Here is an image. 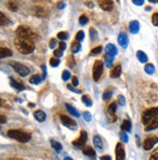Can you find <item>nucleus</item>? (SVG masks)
<instances>
[{"label":"nucleus","instance_id":"20","mask_svg":"<svg viewBox=\"0 0 158 160\" xmlns=\"http://www.w3.org/2000/svg\"><path fill=\"white\" fill-rule=\"evenodd\" d=\"M121 74V66L119 64H117L116 66L111 70V78H118Z\"/></svg>","mask_w":158,"mask_h":160},{"label":"nucleus","instance_id":"9","mask_svg":"<svg viewBox=\"0 0 158 160\" xmlns=\"http://www.w3.org/2000/svg\"><path fill=\"white\" fill-rule=\"evenodd\" d=\"M157 143H158V138L157 137L153 136V137H151V138H147V139L145 140V142H144V148L146 150H150Z\"/></svg>","mask_w":158,"mask_h":160},{"label":"nucleus","instance_id":"21","mask_svg":"<svg viewBox=\"0 0 158 160\" xmlns=\"http://www.w3.org/2000/svg\"><path fill=\"white\" fill-rule=\"evenodd\" d=\"M131 127H132L131 121L128 119H125L121 124V129L123 131H126V132H130V131H131Z\"/></svg>","mask_w":158,"mask_h":160},{"label":"nucleus","instance_id":"34","mask_svg":"<svg viewBox=\"0 0 158 160\" xmlns=\"http://www.w3.org/2000/svg\"><path fill=\"white\" fill-rule=\"evenodd\" d=\"M57 38H58L59 40H62V41L66 40V39L68 38V33H67V32H64V31L59 32V33L57 34Z\"/></svg>","mask_w":158,"mask_h":160},{"label":"nucleus","instance_id":"61","mask_svg":"<svg viewBox=\"0 0 158 160\" xmlns=\"http://www.w3.org/2000/svg\"><path fill=\"white\" fill-rule=\"evenodd\" d=\"M64 160H73V159L69 156H66V157H64Z\"/></svg>","mask_w":158,"mask_h":160},{"label":"nucleus","instance_id":"19","mask_svg":"<svg viewBox=\"0 0 158 160\" xmlns=\"http://www.w3.org/2000/svg\"><path fill=\"white\" fill-rule=\"evenodd\" d=\"M13 54L12 51L8 48H1L0 47V59L4 58H8V56H11Z\"/></svg>","mask_w":158,"mask_h":160},{"label":"nucleus","instance_id":"36","mask_svg":"<svg viewBox=\"0 0 158 160\" xmlns=\"http://www.w3.org/2000/svg\"><path fill=\"white\" fill-rule=\"evenodd\" d=\"M89 35H90V38L92 39V40H96V38L98 37V34H97V32H96V30L94 29V28H90L89 29Z\"/></svg>","mask_w":158,"mask_h":160},{"label":"nucleus","instance_id":"43","mask_svg":"<svg viewBox=\"0 0 158 160\" xmlns=\"http://www.w3.org/2000/svg\"><path fill=\"white\" fill-rule=\"evenodd\" d=\"M53 54H54V56H57V58H61L62 54H63V51L58 48L57 50H54Z\"/></svg>","mask_w":158,"mask_h":160},{"label":"nucleus","instance_id":"8","mask_svg":"<svg viewBox=\"0 0 158 160\" xmlns=\"http://www.w3.org/2000/svg\"><path fill=\"white\" fill-rule=\"evenodd\" d=\"M86 141H87V134H86V131H81L80 138L77 139L76 141H74L73 145L75 146L76 148H81L83 146L86 145Z\"/></svg>","mask_w":158,"mask_h":160},{"label":"nucleus","instance_id":"13","mask_svg":"<svg viewBox=\"0 0 158 160\" xmlns=\"http://www.w3.org/2000/svg\"><path fill=\"white\" fill-rule=\"evenodd\" d=\"M106 52L108 55L110 56H114L117 54V49H116V47L113 44H108L106 46Z\"/></svg>","mask_w":158,"mask_h":160},{"label":"nucleus","instance_id":"52","mask_svg":"<svg viewBox=\"0 0 158 160\" xmlns=\"http://www.w3.org/2000/svg\"><path fill=\"white\" fill-rule=\"evenodd\" d=\"M132 1L137 6H142L145 3V0H132Z\"/></svg>","mask_w":158,"mask_h":160},{"label":"nucleus","instance_id":"60","mask_svg":"<svg viewBox=\"0 0 158 160\" xmlns=\"http://www.w3.org/2000/svg\"><path fill=\"white\" fill-rule=\"evenodd\" d=\"M150 2H152V3H158V0H148Z\"/></svg>","mask_w":158,"mask_h":160},{"label":"nucleus","instance_id":"31","mask_svg":"<svg viewBox=\"0 0 158 160\" xmlns=\"http://www.w3.org/2000/svg\"><path fill=\"white\" fill-rule=\"evenodd\" d=\"M8 22H9V21H8V18H6V16H5L3 13L0 12V26L5 25V24H7Z\"/></svg>","mask_w":158,"mask_h":160},{"label":"nucleus","instance_id":"57","mask_svg":"<svg viewBox=\"0 0 158 160\" xmlns=\"http://www.w3.org/2000/svg\"><path fill=\"white\" fill-rule=\"evenodd\" d=\"M65 6H66V5H65V3H63V2H60V3L57 4L58 9H63V8H65Z\"/></svg>","mask_w":158,"mask_h":160},{"label":"nucleus","instance_id":"3","mask_svg":"<svg viewBox=\"0 0 158 160\" xmlns=\"http://www.w3.org/2000/svg\"><path fill=\"white\" fill-rule=\"evenodd\" d=\"M8 136L12 139H14V140L18 141V142H21V143H26L31 139L30 134L25 133L21 130H9Z\"/></svg>","mask_w":158,"mask_h":160},{"label":"nucleus","instance_id":"35","mask_svg":"<svg viewBox=\"0 0 158 160\" xmlns=\"http://www.w3.org/2000/svg\"><path fill=\"white\" fill-rule=\"evenodd\" d=\"M79 22H80V23H81V25H86V24L88 22V18H87V17H86V16L82 15V16H81V17H80Z\"/></svg>","mask_w":158,"mask_h":160},{"label":"nucleus","instance_id":"17","mask_svg":"<svg viewBox=\"0 0 158 160\" xmlns=\"http://www.w3.org/2000/svg\"><path fill=\"white\" fill-rule=\"evenodd\" d=\"M34 118L38 120L39 122H43V121H45L46 120V118H47V116H46V114L43 112V111H41V110H38V111H36L35 112H34Z\"/></svg>","mask_w":158,"mask_h":160},{"label":"nucleus","instance_id":"56","mask_svg":"<svg viewBox=\"0 0 158 160\" xmlns=\"http://www.w3.org/2000/svg\"><path fill=\"white\" fill-rule=\"evenodd\" d=\"M5 122H6V117L0 116V123H5Z\"/></svg>","mask_w":158,"mask_h":160},{"label":"nucleus","instance_id":"1","mask_svg":"<svg viewBox=\"0 0 158 160\" xmlns=\"http://www.w3.org/2000/svg\"><path fill=\"white\" fill-rule=\"evenodd\" d=\"M15 46L17 49V51L22 52V54H29V53L33 52V51L35 49V45H34L33 41L20 38V37L16 38Z\"/></svg>","mask_w":158,"mask_h":160},{"label":"nucleus","instance_id":"39","mask_svg":"<svg viewBox=\"0 0 158 160\" xmlns=\"http://www.w3.org/2000/svg\"><path fill=\"white\" fill-rule=\"evenodd\" d=\"M50 63H51V65H52V67H57V66H58V65H59L60 60L58 58H51Z\"/></svg>","mask_w":158,"mask_h":160},{"label":"nucleus","instance_id":"29","mask_svg":"<svg viewBox=\"0 0 158 160\" xmlns=\"http://www.w3.org/2000/svg\"><path fill=\"white\" fill-rule=\"evenodd\" d=\"M145 71L148 74V75H152L155 71V68L152 64H146L145 66Z\"/></svg>","mask_w":158,"mask_h":160},{"label":"nucleus","instance_id":"10","mask_svg":"<svg viewBox=\"0 0 158 160\" xmlns=\"http://www.w3.org/2000/svg\"><path fill=\"white\" fill-rule=\"evenodd\" d=\"M99 5L104 11H107V12L111 11L114 8L113 0H99Z\"/></svg>","mask_w":158,"mask_h":160},{"label":"nucleus","instance_id":"55","mask_svg":"<svg viewBox=\"0 0 158 160\" xmlns=\"http://www.w3.org/2000/svg\"><path fill=\"white\" fill-rule=\"evenodd\" d=\"M42 69H43V71H44V73H43V80L46 78V75H47V69H46V66H45V65H43V66H42Z\"/></svg>","mask_w":158,"mask_h":160},{"label":"nucleus","instance_id":"37","mask_svg":"<svg viewBox=\"0 0 158 160\" xmlns=\"http://www.w3.org/2000/svg\"><path fill=\"white\" fill-rule=\"evenodd\" d=\"M35 14H36V16H38V17H42L45 14V11H44V9L42 7H36L35 8Z\"/></svg>","mask_w":158,"mask_h":160},{"label":"nucleus","instance_id":"26","mask_svg":"<svg viewBox=\"0 0 158 160\" xmlns=\"http://www.w3.org/2000/svg\"><path fill=\"white\" fill-rule=\"evenodd\" d=\"M65 106H66V108H67L68 112H70L71 115H73L74 117H76V118H79V117H80L79 112H78L75 108H74V107H72L70 104H65Z\"/></svg>","mask_w":158,"mask_h":160},{"label":"nucleus","instance_id":"16","mask_svg":"<svg viewBox=\"0 0 158 160\" xmlns=\"http://www.w3.org/2000/svg\"><path fill=\"white\" fill-rule=\"evenodd\" d=\"M157 127H158V117L152 118L150 122H148L146 127V131H151V130L156 129Z\"/></svg>","mask_w":158,"mask_h":160},{"label":"nucleus","instance_id":"2","mask_svg":"<svg viewBox=\"0 0 158 160\" xmlns=\"http://www.w3.org/2000/svg\"><path fill=\"white\" fill-rule=\"evenodd\" d=\"M16 33L17 35V37L20 38H23V39H27V40H31L34 41L37 38L36 33L31 29V28L24 26V25H21L17 28Z\"/></svg>","mask_w":158,"mask_h":160},{"label":"nucleus","instance_id":"46","mask_svg":"<svg viewBox=\"0 0 158 160\" xmlns=\"http://www.w3.org/2000/svg\"><path fill=\"white\" fill-rule=\"evenodd\" d=\"M151 160H158V148L155 149L151 155Z\"/></svg>","mask_w":158,"mask_h":160},{"label":"nucleus","instance_id":"58","mask_svg":"<svg viewBox=\"0 0 158 160\" xmlns=\"http://www.w3.org/2000/svg\"><path fill=\"white\" fill-rule=\"evenodd\" d=\"M101 160H111V158L109 155H104V156L101 157Z\"/></svg>","mask_w":158,"mask_h":160},{"label":"nucleus","instance_id":"49","mask_svg":"<svg viewBox=\"0 0 158 160\" xmlns=\"http://www.w3.org/2000/svg\"><path fill=\"white\" fill-rule=\"evenodd\" d=\"M83 118H85V119L86 121H90L91 120V115H90V112H83Z\"/></svg>","mask_w":158,"mask_h":160},{"label":"nucleus","instance_id":"51","mask_svg":"<svg viewBox=\"0 0 158 160\" xmlns=\"http://www.w3.org/2000/svg\"><path fill=\"white\" fill-rule=\"evenodd\" d=\"M78 84H79V80L77 77H73L72 78V86L74 87H78Z\"/></svg>","mask_w":158,"mask_h":160},{"label":"nucleus","instance_id":"59","mask_svg":"<svg viewBox=\"0 0 158 160\" xmlns=\"http://www.w3.org/2000/svg\"><path fill=\"white\" fill-rule=\"evenodd\" d=\"M86 6H88V7H93V4H92L91 2H86Z\"/></svg>","mask_w":158,"mask_h":160},{"label":"nucleus","instance_id":"62","mask_svg":"<svg viewBox=\"0 0 158 160\" xmlns=\"http://www.w3.org/2000/svg\"><path fill=\"white\" fill-rule=\"evenodd\" d=\"M1 105H2V101H1V99H0V107H1Z\"/></svg>","mask_w":158,"mask_h":160},{"label":"nucleus","instance_id":"47","mask_svg":"<svg viewBox=\"0 0 158 160\" xmlns=\"http://www.w3.org/2000/svg\"><path fill=\"white\" fill-rule=\"evenodd\" d=\"M118 104L120 106H124L125 105V98H124V96H122V95L118 96Z\"/></svg>","mask_w":158,"mask_h":160},{"label":"nucleus","instance_id":"30","mask_svg":"<svg viewBox=\"0 0 158 160\" xmlns=\"http://www.w3.org/2000/svg\"><path fill=\"white\" fill-rule=\"evenodd\" d=\"M113 61H114L113 56H110L108 54L105 55V62H106L107 67H111V65H113Z\"/></svg>","mask_w":158,"mask_h":160},{"label":"nucleus","instance_id":"15","mask_svg":"<svg viewBox=\"0 0 158 160\" xmlns=\"http://www.w3.org/2000/svg\"><path fill=\"white\" fill-rule=\"evenodd\" d=\"M129 30L132 34H137L140 30V23H139L137 21H133L129 23Z\"/></svg>","mask_w":158,"mask_h":160},{"label":"nucleus","instance_id":"11","mask_svg":"<svg viewBox=\"0 0 158 160\" xmlns=\"http://www.w3.org/2000/svg\"><path fill=\"white\" fill-rule=\"evenodd\" d=\"M125 158V152L123 146L118 143L116 148V160H124Z\"/></svg>","mask_w":158,"mask_h":160},{"label":"nucleus","instance_id":"25","mask_svg":"<svg viewBox=\"0 0 158 160\" xmlns=\"http://www.w3.org/2000/svg\"><path fill=\"white\" fill-rule=\"evenodd\" d=\"M51 145H52V147L54 148V150H55L57 152H60L61 150H62V146H61V144L58 143V142H57V141L52 140V141H51Z\"/></svg>","mask_w":158,"mask_h":160},{"label":"nucleus","instance_id":"33","mask_svg":"<svg viewBox=\"0 0 158 160\" xmlns=\"http://www.w3.org/2000/svg\"><path fill=\"white\" fill-rule=\"evenodd\" d=\"M85 39V32L83 31H79L76 35V41L78 42H82V40Z\"/></svg>","mask_w":158,"mask_h":160},{"label":"nucleus","instance_id":"40","mask_svg":"<svg viewBox=\"0 0 158 160\" xmlns=\"http://www.w3.org/2000/svg\"><path fill=\"white\" fill-rule=\"evenodd\" d=\"M8 8L10 9L11 11H13V12H16V11L17 10V6L16 5V3H14V2H12V1L8 2Z\"/></svg>","mask_w":158,"mask_h":160},{"label":"nucleus","instance_id":"22","mask_svg":"<svg viewBox=\"0 0 158 160\" xmlns=\"http://www.w3.org/2000/svg\"><path fill=\"white\" fill-rule=\"evenodd\" d=\"M82 152L89 157H95V150L90 147H86V148H83Z\"/></svg>","mask_w":158,"mask_h":160},{"label":"nucleus","instance_id":"32","mask_svg":"<svg viewBox=\"0 0 158 160\" xmlns=\"http://www.w3.org/2000/svg\"><path fill=\"white\" fill-rule=\"evenodd\" d=\"M81 101L85 103V104L87 106V107H90V106H92V101H91V99L87 96V95H83L82 97H81Z\"/></svg>","mask_w":158,"mask_h":160},{"label":"nucleus","instance_id":"6","mask_svg":"<svg viewBox=\"0 0 158 160\" xmlns=\"http://www.w3.org/2000/svg\"><path fill=\"white\" fill-rule=\"evenodd\" d=\"M103 62L101 60H96L94 65H93V79L94 81H98L101 77L102 73H103Z\"/></svg>","mask_w":158,"mask_h":160},{"label":"nucleus","instance_id":"44","mask_svg":"<svg viewBox=\"0 0 158 160\" xmlns=\"http://www.w3.org/2000/svg\"><path fill=\"white\" fill-rule=\"evenodd\" d=\"M120 140H121L123 143H127L128 142V136H127V134L124 133V132L120 133Z\"/></svg>","mask_w":158,"mask_h":160},{"label":"nucleus","instance_id":"18","mask_svg":"<svg viewBox=\"0 0 158 160\" xmlns=\"http://www.w3.org/2000/svg\"><path fill=\"white\" fill-rule=\"evenodd\" d=\"M10 84H11V86H12L14 88H16V89L18 90V91H22V90H23V89L25 88L22 83L17 82V81L14 80V79H10Z\"/></svg>","mask_w":158,"mask_h":160},{"label":"nucleus","instance_id":"24","mask_svg":"<svg viewBox=\"0 0 158 160\" xmlns=\"http://www.w3.org/2000/svg\"><path fill=\"white\" fill-rule=\"evenodd\" d=\"M42 81H43V78L40 77L39 75H33V76L29 79V82L32 84H39Z\"/></svg>","mask_w":158,"mask_h":160},{"label":"nucleus","instance_id":"7","mask_svg":"<svg viewBox=\"0 0 158 160\" xmlns=\"http://www.w3.org/2000/svg\"><path fill=\"white\" fill-rule=\"evenodd\" d=\"M60 120L62 122V124L65 125L66 127L74 130V129H76L77 128V123L75 122V120H73L72 118H70L69 117L67 116H64V115H61L60 116Z\"/></svg>","mask_w":158,"mask_h":160},{"label":"nucleus","instance_id":"28","mask_svg":"<svg viewBox=\"0 0 158 160\" xmlns=\"http://www.w3.org/2000/svg\"><path fill=\"white\" fill-rule=\"evenodd\" d=\"M116 108H117V104H116V102H113V103H111L109 108H108V112H109V114L110 115H115V112H116Z\"/></svg>","mask_w":158,"mask_h":160},{"label":"nucleus","instance_id":"4","mask_svg":"<svg viewBox=\"0 0 158 160\" xmlns=\"http://www.w3.org/2000/svg\"><path fill=\"white\" fill-rule=\"evenodd\" d=\"M157 116H158V107L148 109L143 114V122L145 124H147L152 118H156Z\"/></svg>","mask_w":158,"mask_h":160},{"label":"nucleus","instance_id":"14","mask_svg":"<svg viewBox=\"0 0 158 160\" xmlns=\"http://www.w3.org/2000/svg\"><path fill=\"white\" fill-rule=\"evenodd\" d=\"M93 144L97 150H99V152H103L104 145H103V142H102V139L99 136H95L93 138Z\"/></svg>","mask_w":158,"mask_h":160},{"label":"nucleus","instance_id":"38","mask_svg":"<svg viewBox=\"0 0 158 160\" xmlns=\"http://www.w3.org/2000/svg\"><path fill=\"white\" fill-rule=\"evenodd\" d=\"M111 95H113V91H111V90H106L104 92V94H103V99L104 100H109L111 97Z\"/></svg>","mask_w":158,"mask_h":160},{"label":"nucleus","instance_id":"23","mask_svg":"<svg viewBox=\"0 0 158 160\" xmlns=\"http://www.w3.org/2000/svg\"><path fill=\"white\" fill-rule=\"evenodd\" d=\"M137 58H138L139 60H140V62H142V63H146L147 61V59H148L147 55L142 51L137 52Z\"/></svg>","mask_w":158,"mask_h":160},{"label":"nucleus","instance_id":"45","mask_svg":"<svg viewBox=\"0 0 158 160\" xmlns=\"http://www.w3.org/2000/svg\"><path fill=\"white\" fill-rule=\"evenodd\" d=\"M152 23L155 26H158V13L153 14V16H152Z\"/></svg>","mask_w":158,"mask_h":160},{"label":"nucleus","instance_id":"53","mask_svg":"<svg viewBox=\"0 0 158 160\" xmlns=\"http://www.w3.org/2000/svg\"><path fill=\"white\" fill-rule=\"evenodd\" d=\"M67 88H68L69 90L73 91V92H76V93H81V91H80V90H77L76 88H74V87L72 86V84H68V86H67Z\"/></svg>","mask_w":158,"mask_h":160},{"label":"nucleus","instance_id":"41","mask_svg":"<svg viewBox=\"0 0 158 160\" xmlns=\"http://www.w3.org/2000/svg\"><path fill=\"white\" fill-rule=\"evenodd\" d=\"M71 78V73L69 71H64L62 73V80L63 81H68Z\"/></svg>","mask_w":158,"mask_h":160},{"label":"nucleus","instance_id":"54","mask_svg":"<svg viewBox=\"0 0 158 160\" xmlns=\"http://www.w3.org/2000/svg\"><path fill=\"white\" fill-rule=\"evenodd\" d=\"M59 49L62 50V51H64L65 49H66V44H65L64 42H60L59 43Z\"/></svg>","mask_w":158,"mask_h":160},{"label":"nucleus","instance_id":"48","mask_svg":"<svg viewBox=\"0 0 158 160\" xmlns=\"http://www.w3.org/2000/svg\"><path fill=\"white\" fill-rule=\"evenodd\" d=\"M75 63H76V61H75V59L73 58V56H69V58H68V64H69V66L70 67H73L74 65H75Z\"/></svg>","mask_w":158,"mask_h":160},{"label":"nucleus","instance_id":"27","mask_svg":"<svg viewBox=\"0 0 158 160\" xmlns=\"http://www.w3.org/2000/svg\"><path fill=\"white\" fill-rule=\"evenodd\" d=\"M81 50V44L80 42L78 41H74L71 45V51L74 52V53H77L79 51Z\"/></svg>","mask_w":158,"mask_h":160},{"label":"nucleus","instance_id":"42","mask_svg":"<svg viewBox=\"0 0 158 160\" xmlns=\"http://www.w3.org/2000/svg\"><path fill=\"white\" fill-rule=\"evenodd\" d=\"M101 51H102V47H101V46H99V47H96V48H94L93 50H92V51L90 52V53H91L92 55H95V54L100 53V52H101Z\"/></svg>","mask_w":158,"mask_h":160},{"label":"nucleus","instance_id":"5","mask_svg":"<svg viewBox=\"0 0 158 160\" xmlns=\"http://www.w3.org/2000/svg\"><path fill=\"white\" fill-rule=\"evenodd\" d=\"M11 66L14 68V70L20 75V76L22 77H25L27 76V75L29 74L30 70L27 68L26 66H24V65L21 64V63H17V62H12L11 63Z\"/></svg>","mask_w":158,"mask_h":160},{"label":"nucleus","instance_id":"12","mask_svg":"<svg viewBox=\"0 0 158 160\" xmlns=\"http://www.w3.org/2000/svg\"><path fill=\"white\" fill-rule=\"evenodd\" d=\"M117 41H118V44L122 47V48H127V45H128V37L126 34L124 33H120L118 38H117Z\"/></svg>","mask_w":158,"mask_h":160},{"label":"nucleus","instance_id":"50","mask_svg":"<svg viewBox=\"0 0 158 160\" xmlns=\"http://www.w3.org/2000/svg\"><path fill=\"white\" fill-rule=\"evenodd\" d=\"M57 40H55V39H52V40L50 41L49 46H50V48H51V49H54V48H55V46H57Z\"/></svg>","mask_w":158,"mask_h":160}]
</instances>
